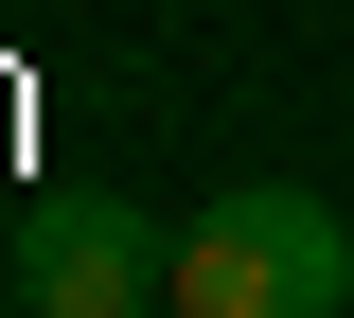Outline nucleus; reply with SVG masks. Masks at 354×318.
<instances>
[{
  "mask_svg": "<svg viewBox=\"0 0 354 318\" xmlns=\"http://www.w3.org/2000/svg\"><path fill=\"white\" fill-rule=\"evenodd\" d=\"M160 301L177 318H354V230H337V195H301V177H230L213 212L177 230Z\"/></svg>",
  "mask_w": 354,
  "mask_h": 318,
  "instance_id": "obj_1",
  "label": "nucleus"
},
{
  "mask_svg": "<svg viewBox=\"0 0 354 318\" xmlns=\"http://www.w3.org/2000/svg\"><path fill=\"white\" fill-rule=\"evenodd\" d=\"M0 283H18V318H142L177 283V230L124 212V195H36L18 248H0Z\"/></svg>",
  "mask_w": 354,
  "mask_h": 318,
  "instance_id": "obj_2",
  "label": "nucleus"
},
{
  "mask_svg": "<svg viewBox=\"0 0 354 318\" xmlns=\"http://www.w3.org/2000/svg\"><path fill=\"white\" fill-rule=\"evenodd\" d=\"M142 318H177V301H142Z\"/></svg>",
  "mask_w": 354,
  "mask_h": 318,
  "instance_id": "obj_3",
  "label": "nucleus"
}]
</instances>
